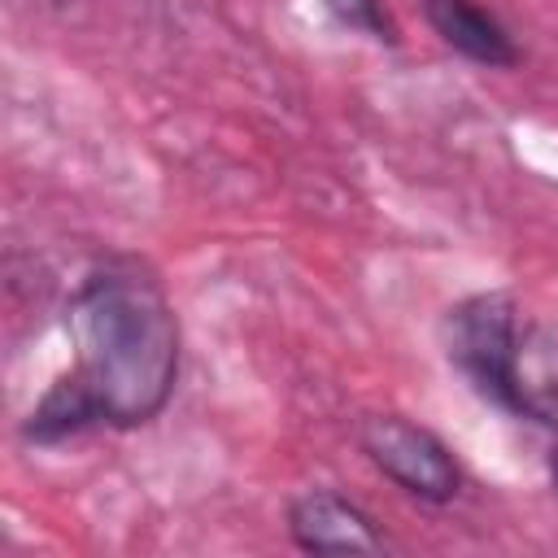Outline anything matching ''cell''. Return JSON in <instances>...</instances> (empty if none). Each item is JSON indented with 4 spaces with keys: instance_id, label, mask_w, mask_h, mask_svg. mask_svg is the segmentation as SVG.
I'll use <instances>...</instances> for the list:
<instances>
[{
    "instance_id": "cell-1",
    "label": "cell",
    "mask_w": 558,
    "mask_h": 558,
    "mask_svg": "<svg viewBox=\"0 0 558 558\" xmlns=\"http://www.w3.org/2000/svg\"><path fill=\"white\" fill-rule=\"evenodd\" d=\"M74 371L39 401L26 436L57 440L92 423H148L174 392L179 323L166 292L140 270H96L70 296Z\"/></svg>"
},
{
    "instance_id": "cell-2",
    "label": "cell",
    "mask_w": 558,
    "mask_h": 558,
    "mask_svg": "<svg viewBox=\"0 0 558 558\" xmlns=\"http://www.w3.org/2000/svg\"><path fill=\"white\" fill-rule=\"evenodd\" d=\"M362 449L392 484L423 501H449L458 493V462L445 440L401 414H371L362 423Z\"/></svg>"
},
{
    "instance_id": "cell-3",
    "label": "cell",
    "mask_w": 558,
    "mask_h": 558,
    "mask_svg": "<svg viewBox=\"0 0 558 558\" xmlns=\"http://www.w3.org/2000/svg\"><path fill=\"white\" fill-rule=\"evenodd\" d=\"M514 331H519L514 301L506 292H480V296H466L449 310L445 353L484 397H497V379H501Z\"/></svg>"
},
{
    "instance_id": "cell-4",
    "label": "cell",
    "mask_w": 558,
    "mask_h": 558,
    "mask_svg": "<svg viewBox=\"0 0 558 558\" xmlns=\"http://www.w3.org/2000/svg\"><path fill=\"white\" fill-rule=\"evenodd\" d=\"M493 401L558 432V327L554 323H523L514 331Z\"/></svg>"
},
{
    "instance_id": "cell-5",
    "label": "cell",
    "mask_w": 558,
    "mask_h": 558,
    "mask_svg": "<svg viewBox=\"0 0 558 558\" xmlns=\"http://www.w3.org/2000/svg\"><path fill=\"white\" fill-rule=\"evenodd\" d=\"M288 527H292V541L310 554H375L379 549V532L371 527V519L336 493L296 497L288 510Z\"/></svg>"
},
{
    "instance_id": "cell-6",
    "label": "cell",
    "mask_w": 558,
    "mask_h": 558,
    "mask_svg": "<svg viewBox=\"0 0 558 558\" xmlns=\"http://www.w3.org/2000/svg\"><path fill=\"white\" fill-rule=\"evenodd\" d=\"M427 17L449 48H458L462 57H471L480 65H514L519 61V48L510 44L506 26L471 0H427Z\"/></svg>"
},
{
    "instance_id": "cell-7",
    "label": "cell",
    "mask_w": 558,
    "mask_h": 558,
    "mask_svg": "<svg viewBox=\"0 0 558 558\" xmlns=\"http://www.w3.org/2000/svg\"><path fill=\"white\" fill-rule=\"evenodd\" d=\"M327 9L349 26V31H362V35H371V39H397V26H392V17L384 13V4L379 0H327Z\"/></svg>"
},
{
    "instance_id": "cell-8",
    "label": "cell",
    "mask_w": 558,
    "mask_h": 558,
    "mask_svg": "<svg viewBox=\"0 0 558 558\" xmlns=\"http://www.w3.org/2000/svg\"><path fill=\"white\" fill-rule=\"evenodd\" d=\"M549 475H554V484H558V445H554V458H549Z\"/></svg>"
}]
</instances>
